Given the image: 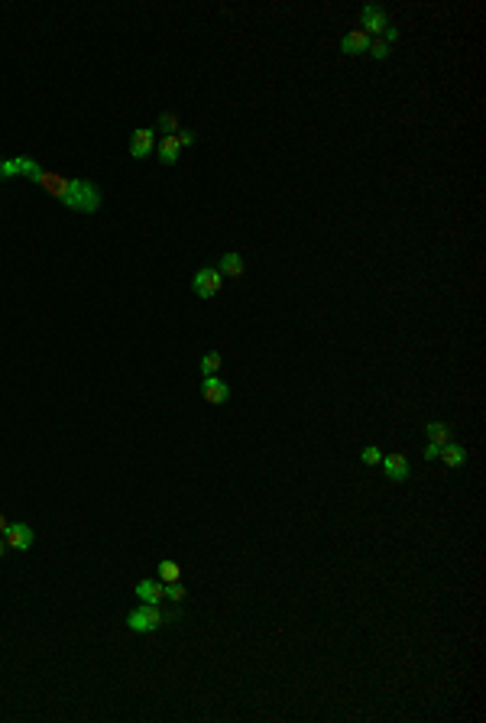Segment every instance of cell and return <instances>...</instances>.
<instances>
[{
  "label": "cell",
  "mask_w": 486,
  "mask_h": 723,
  "mask_svg": "<svg viewBox=\"0 0 486 723\" xmlns=\"http://www.w3.org/2000/svg\"><path fill=\"white\" fill-rule=\"evenodd\" d=\"M13 176H23V179L36 182L39 188H46L52 198H58L65 208L78 211V215H94L97 208L104 205L101 188L88 179H65L58 172H46L33 156H0V179H13Z\"/></svg>",
  "instance_id": "obj_1"
},
{
  "label": "cell",
  "mask_w": 486,
  "mask_h": 723,
  "mask_svg": "<svg viewBox=\"0 0 486 723\" xmlns=\"http://www.w3.org/2000/svg\"><path fill=\"white\" fill-rule=\"evenodd\" d=\"M162 623H166V613H162L156 603H143V607L130 610V616H127V626H130L133 632H156Z\"/></svg>",
  "instance_id": "obj_2"
},
{
  "label": "cell",
  "mask_w": 486,
  "mask_h": 723,
  "mask_svg": "<svg viewBox=\"0 0 486 723\" xmlns=\"http://www.w3.org/2000/svg\"><path fill=\"white\" fill-rule=\"evenodd\" d=\"M191 289H195L198 299H214L217 292L224 289V276H221L214 266H205V270L195 272V279H191Z\"/></svg>",
  "instance_id": "obj_3"
},
{
  "label": "cell",
  "mask_w": 486,
  "mask_h": 723,
  "mask_svg": "<svg viewBox=\"0 0 486 723\" xmlns=\"http://www.w3.org/2000/svg\"><path fill=\"white\" fill-rule=\"evenodd\" d=\"M360 23H363V33H366L370 39H373V36H383L386 29L393 26V23H389V17L383 13V7H376V3H366V7L360 10Z\"/></svg>",
  "instance_id": "obj_4"
},
{
  "label": "cell",
  "mask_w": 486,
  "mask_h": 723,
  "mask_svg": "<svg viewBox=\"0 0 486 723\" xmlns=\"http://www.w3.org/2000/svg\"><path fill=\"white\" fill-rule=\"evenodd\" d=\"M379 464H383V474H386L389 480H393V483H402V480H409V474H411L409 458H405V454H399V451L386 454V458L379 460Z\"/></svg>",
  "instance_id": "obj_5"
},
{
  "label": "cell",
  "mask_w": 486,
  "mask_h": 723,
  "mask_svg": "<svg viewBox=\"0 0 486 723\" xmlns=\"http://www.w3.org/2000/svg\"><path fill=\"white\" fill-rule=\"evenodd\" d=\"M152 150H156V133H152L150 127L133 130V137H130V156L133 160H146V156H152Z\"/></svg>",
  "instance_id": "obj_6"
},
{
  "label": "cell",
  "mask_w": 486,
  "mask_h": 723,
  "mask_svg": "<svg viewBox=\"0 0 486 723\" xmlns=\"http://www.w3.org/2000/svg\"><path fill=\"white\" fill-rule=\"evenodd\" d=\"M3 538H7V548H13V552H26V548H33V529H29L26 522H10Z\"/></svg>",
  "instance_id": "obj_7"
},
{
  "label": "cell",
  "mask_w": 486,
  "mask_h": 723,
  "mask_svg": "<svg viewBox=\"0 0 486 723\" xmlns=\"http://www.w3.org/2000/svg\"><path fill=\"white\" fill-rule=\"evenodd\" d=\"M201 396H205L211 405H224L227 399H230V386H227L221 376H205V383H201Z\"/></svg>",
  "instance_id": "obj_8"
},
{
  "label": "cell",
  "mask_w": 486,
  "mask_h": 723,
  "mask_svg": "<svg viewBox=\"0 0 486 723\" xmlns=\"http://www.w3.org/2000/svg\"><path fill=\"white\" fill-rule=\"evenodd\" d=\"M136 597H140L143 603H156V607H159L162 603V597H166V584L159 581V577H143L140 584H136Z\"/></svg>",
  "instance_id": "obj_9"
},
{
  "label": "cell",
  "mask_w": 486,
  "mask_h": 723,
  "mask_svg": "<svg viewBox=\"0 0 486 723\" xmlns=\"http://www.w3.org/2000/svg\"><path fill=\"white\" fill-rule=\"evenodd\" d=\"M366 49H370V36H366L363 29H350V33L340 39V52H344V56H363Z\"/></svg>",
  "instance_id": "obj_10"
},
{
  "label": "cell",
  "mask_w": 486,
  "mask_h": 723,
  "mask_svg": "<svg viewBox=\"0 0 486 723\" xmlns=\"http://www.w3.org/2000/svg\"><path fill=\"white\" fill-rule=\"evenodd\" d=\"M182 150H185V146H182V140H178V133H175V137H162L159 146H156V156H159L162 166H172V162L182 156Z\"/></svg>",
  "instance_id": "obj_11"
},
{
  "label": "cell",
  "mask_w": 486,
  "mask_h": 723,
  "mask_svg": "<svg viewBox=\"0 0 486 723\" xmlns=\"http://www.w3.org/2000/svg\"><path fill=\"white\" fill-rule=\"evenodd\" d=\"M217 272H221V276H230V279H240L243 272H246V263H243L240 254H224L221 256V263H217Z\"/></svg>",
  "instance_id": "obj_12"
},
{
  "label": "cell",
  "mask_w": 486,
  "mask_h": 723,
  "mask_svg": "<svg viewBox=\"0 0 486 723\" xmlns=\"http://www.w3.org/2000/svg\"><path fill=\"white\" fill-rule=\"evenodd\" d=\"M441 460H444V464H448V467H464V464H467V451H464V444H457V442H448L444 444V448H441V454H438Z\"/></svg>",
  "instance_id": "obj_13"
},
{
  "label": "cell",
  "mask_w": 486,
  "mask_h": 723,
  "mask_svg": "<svg viewBox=\"0 0 486 723\" xmlns=\"http://www.w3.org/2000/svg\"><path fill=\"white\" fill-rule=\"evenodd\" d=\"M156 577H159L162 584H175L182 581V568H178V561H159V568H156Z\"/></svg>",
  "instance_id": "obj_14"
},
{
  "label": "cell",
  "mask_w": 486,
  "mask_h": 723,
  "mask_svg": "<svg viewBox=\"0 0 486 723\" xmlns=\"http://www.w3.org/2000/svg\"><path fill=\"white\" fill-rule=\"evenodd\" d=\"M156 130H162L166 137H175V133L182 130V123H178V117L172 111H162L159 117H156Z\"/></svg>",
  "instance_id": "obj_15"
},
{
  "label": "cell",
  "mask_w": 486,
  "mask_h": 723,
  "mask_svg": "<svg viewBox=\"0 0 486 723\" xmlns=\"http://www.w3.org/2000/svg\"><path fill=\"white\" fill-rule=\"evenodd\" d=\"M425 432H428L431 444H441V448H444V444L450 442V428L444 422H428L425 425Z\"/></svg>",
  "instance_id": "obj_16"
},
{
  "label": "cell",
  "mask_w": 486,
  "mask_h": 723,
  "mask_svg": "<svg viewBox=\"0 0 486 723\" xmlns=\"http://www.w3.org/2000/svg\"><path fill=\"white\" fill-rule=\"evenodd\" d=\"M221 364H224V360H221V354H217V350H207L205 357H201V373H205V376H217Z\"/></svg>",
  "instance_id": "obj_17"
},
{
  "label": "cell",
  "mask_w": 486,
  "mask_h": 723,
  "mask_svg": "<svg viewBox=\"0 0 486 723\" xmlns=\"http://www.w3.org/2000/svg\"><path fill=\"white\" fill-rule=\"evenodd\" d=\"M366 52H370V56L373 59H379V62H383V59H389V52H393V42H386V39H370V49H366Z\"/></svg>",
  "instance_id": "obj_18"
},
{
  "label": "cell",
  "mask_w": 486,
  "mask_h": 723,
  "mask_svg": "<svg viewBox=\"0 0 486 723\" xmlns=\"http://www.w3.org/2000/svg\"><path fill=\"white\" fill-rule=\"evenodd\" d=\"M360 458H363V464H370V467H376V464L383 460V451H379L376 444H370V448H363V454H360Z\"/></svg>",
  "instance_id": "obj_19"
},
{
  "label": "cell",
  "mask_w": 486,
  "mask_h": 723,
  "mask_svg": "<svg viewBox=\"0 0 486 723\" xmlns=\"http://www.w3.org/2000/svg\"><path fill=\"white\" fill-rule=\"evenodd\" d=\"M166 597H168L172 603H182V600L188 597V593H185V587H182V584L175 581V584H168V587H166Z\"/></svg>",
  "instance_id": "obj_20"
},
{
  "label": "cell",
  "mask_w": 486,
  "mask_h": 723,
  "mask_svg": "<svg viewBox=\"0 0 486 723\" xmlns=\"http://www.w3.org/2000/svg\"><path fill=\"white\" fill-rule=\"evenodd\" d=\"M178 140H182V146H195L198 137H195L191 130H178Z\"/></svg>",
  "instance_id": "obj_21"
},
{
  "label": "cell",
  "mask_w": 486,
  "mask_h": 723,
  "mask_svg": "<svg viewBox=\"0 0 486 723\" xmlns=\"http://www.w3.org/2000/svg\"><path fill=\"white\" fill-rule=\"evenodd\" d=\"M441 454V444H425V460H434Z\"/></svg>",
  "instance_id": "obj_22"
},
{
  "label": "cell",
  "mask_w": 486,
  "mask_h": 723,
  "mask_svg": "<svg viewBox=\"0 0 486 723\" xmlns=\"http://www.w3.org/2000/svg\"><path fill=\"white\" fill-rule=\"evenodd\" d=\"M7 526H10V522H7V516H0V536L7 532Z\"/></svg>",
  "instance_id": "obj_23"
},
{
  "label": "cell",
  "mask_w": 486,
  "mask_h": 723,
  "mask_svg": "<svg viewBox=\"0 0 486 723\" xmlns=\"http://www.w3.org/2000/svg\"><path fill=\"white\" fill-rule=\"evenodd\" d=\"M7 554V538H0V558Z\"/></svg>",
  "instance_id": "obj_24"
}]
</instances>
